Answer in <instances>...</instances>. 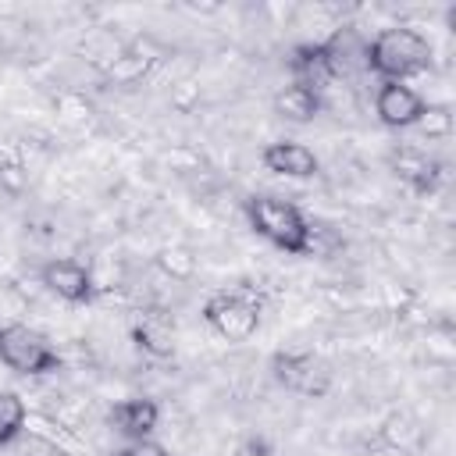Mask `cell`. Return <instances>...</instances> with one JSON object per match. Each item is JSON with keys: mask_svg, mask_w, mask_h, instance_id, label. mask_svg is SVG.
<instances>
[{"mask_svg": "<svg viewBox=\"0 0 456 456\" xmlns=\"http://www.w3.org/2000/svg\"><path fill=\"white\" fill-rule=\"evenodd\" d=\"M367 68L385 82H403L431 68V43L413 28H381L367 43Z\"/></svg>", "mask_w": 456, "mask_h": 456, "instance_id": "6da1fadb", "label": "cell"}, {"mask_svg": "<svg viewBox=\"0 0 456 456\" xmlns=\"http://www.w3.org/2000/svg\"><path fill=\"white\" fill-rule=\"evenodd\" d=\"M246 217L256 235H264L271 246L285 253H310L314 249V228L303 217V210L278 196H249Z\"/></svg>", "mask_w": 456, "mask_h": 456, "instance_id": "7a4b0ae2", "label": "cell"}, {"mask_svg": "<svg viewBox=\"0 0 456 456\" xmlns=\"http://www.w3.org/2000/svg\"><path fill=\"white\" fill-rule=\"evenodd\" d=\"M0 363L14 374H50L61 367L57 349L46 335H39L28 324H0Z\"/></svg>", "mask_w": 456, "mask_h": 456, "instance_id": "3957f363", "label": "cell"}, {"mask_svg": "<svg viewBox=\"0 0 456 456\" xmlns=\"http://www.w3.org/2000/svg\"><path fill=\"white\" fill-rule=\"evenodd\" d=\"M203 321L221 338H249L260 324V303L242 292H217L203 303Z\"/></svg>", "mask_w": 456, "mask_h": 456, "instance_id": "277c9868", "label": "cell"}, {"mask_svg": "<svg viewBox=\"0 0 456 456\" xmlns=\"http://www.w3.org/2000/svg\"><path fill=\"white\" fill-rule=\"evenodd\" d=\"M274 378L299 395H321V392H328V381H331L328 370L321 367V360H314L310 353H278Z\"/></svg>", "mask_w": 456, "mask_h": 456, "instance_id": "5b68a950", "label": "cell"}, {"mask_svg": "<svg viewBox=\"0 0 456 456\" xmlns=\"http://www.w3.org/2000/svg\"><path fill=\"white\" fill-rule=\"evenodd\" d=\"M424 107L428 103L410 86H403V82H381L378 86L374 110H378V118L388 128H410V125H417V118L424 114Z\"/></svg>", "mask_w": 456, "mask_h": 456, "instance_id": "8992f818", "label": "cell"}, {"mask_svg": "<svg viewBox=\"0 0 456 456\" xmlns=\"http://www.w3.org/2000/svg\"><path fill=\"white\" fill-rule=\"evenodd\" d=\"M43 285L61 296L64 303H89L93 299V274L89 267H82L78 260H50L43 271H39Z\"/></svg>", "mask_w": 456, "mask_h": 456, "instance_id": "52a82bcc", "label": "cell"}, {"mask_svg": "<svg viewBox=\"0 0 456 456\" xmlns=\"http://www.w3.org/2000/svg\"><path fill=\"white\" fill-rule=\"evenodd\" d=\"M160 420V410L153 399H121L110 406V424L118 435H125L128 442H139V438H150V431L157 428Z\"/></svg>", "mask_w": 456, "mask_h": 456, "instance_id": "ba28073f", "label": "cell"}, {"mask_svg": "<svg viewBox=\"0 0 456 456\" xmlns=\"http://www.w3.org/2000/svg\"><path fill=\"white\" fill-rule=\"evenodd\" d=\"M260 160H264L267 171L285 175V178H310V175H317V157L303 142H271V146H264Z\"/></svg>", "mask_w": 456, "mask_h": 456, "instance_id": "9c48e42d", "label": "cell"}, {"mask_svg": "<svg viewBox=\"0 0 456 456\" xmlns=\"http://www.w3.org/2000/svg\"><path fill=\"white\" fill-rule=\"evenodd\" d=\"M132 342H135L142 353L164 360V356L175 353V324H171L164 314H146L142 321L132 324Z\"/></svg>", "mask_w": 456, "mask_h": 456, "instance_id": "30bf717a", "label": "cell"}, {"mask_svg": "<svg viewBox=\"0 0 456 456\" xmlns=\"http://www.w3.org/2000/svg\"><path fill=\"white\" fill-rule=\"evenodd\" d=\"M321 93L310 89V86H299V82H289L278 96H274V110L285 118V121H314L321 114Z\"/></svg>", "mask_w": 456, "mask_h": 456, "instance_id": "8fae6325", "label": "cell"}, {"mask_svg": "<svg viewBox=\"0 0 456 456\" xmlns=\"http://www.w3.org/2000/svg\"><path fill=\"white\" fill-rule=\"evenodd\" d=\"M395 167H399V175L417 189V192H431L435 189V182H438V160H431V157H424L420 150H399V157H395Z\"/></svg>", "mask_w": 456, "mask_h": 456, "instance_id": "7c38bea8", "label": "cell"}, {"mask_svg": "<svg viewBox=\"0 0 456 456\" xmlns=\"http://www.w3.org/2000/svg\"><path fill=\"white\" fill-rule=\"evenodd\" d=\"M25 420H28V410H25L21 395L18 392H0V445H11L14 438H21Z\"/></svg>", "mask_w": 456, "mask_h": 456, "instance_id": "4fadbf2b", "label": "cell"}, {"mask_svg": "<svg viewBox=\"0 0 456 456\" xmlns=\"http://www.w3.org/2000/svg\"><path fill=\"white\" fill-rule=\"evenodd\" d=\"M157 264H160L171 278H178V281H189V278L196 274V256H192L189 249H182V246H167V249H160Z\"/></svg>", "mask_w": 456, "mask_h": 456, "instance_id": "5bb4252c", "label": "cell"}, {"mask_svg": "<svg viewBox=\"0 0 456 456\" xmlns=\"http://www.w3.org/2000/svg\"><path fill=\"white\" fill-rule=\"evenodd\" d=\"M417 128L428 135V139H442L452 132V114L449 107H424V114L417 118Z\"/></svg>", "mask_w": 456, "mask_h": 456, "instance_id": "9a60e30c", "label": "cell"}, {"mask_svg": "<svg viewBox=\"0 0 456 456\" xmlns=\"http://www.w3.org/2000/svg\"><path fill=\"white\" fill-rule=\"evenodd\" d=\"M118 456H167V449L157 445V442H150V438H139V442H128Z\"/></svg>", "mask_w": 456, "mask_h": 456, "instance_id": "2e32d148", "label": "cell"}, {"mask_svg": "<svg viewBox=\"0 0 456 456\" xmlns=\"http://www.w3.org/2000/svg\"><path fill=\"white\" fill-rule=\"evenodd\" d=\"M253 456H271V452H253Z\"/></svg>", "mask_w": 456, "mask_h": 456, "instance_id": "e0dca14e", "label": "cell"}]
</instances>
